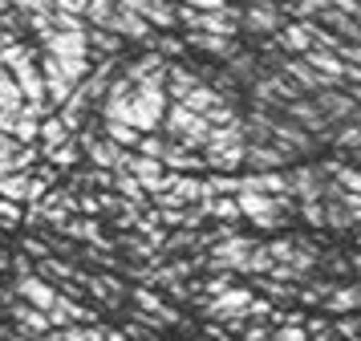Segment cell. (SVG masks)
I'll use <instances>...</instances> for the list:
<instances>
[{
    "mask_svg": "<svg viewBox=\"0 0 361 341\" xmlns=\"http://www.w3.org/2000/svg\"><path fill=\"white\" fill-rule=\"evenodd\" d=\"M41 78H45V94H49V106H66L69 94L78 90V81L94 69L90 57H53V53H41Z\"/></svg>",
    "mask_w": 361,
    "mask_h": 341,
    "instance_id": "cell-1",
    "label": "cell"
},
{
    "mask_svg": "<svg viewBox=\"0 0 361 341\" xmlns=\"http://www.w3.org/2000/svg\"><path fill=\"white\" fill-rule=\"evenodd\" d=\"M166 134V138H175V143L191 146V150H203V143H207V134H212V122L203 118V114H191L187 106H179V102H171L163 114V126H159Z\"/></svg>",
    "mask_w": 361,
    "mask_h": 341,
    "instance_id": "cell-2",
    "label": "cell"
},
{
    "mask_svg": "<svg viewBox=\"0 0 361 341\" xmlns=\"http://www.w3.org/2000/svg\"><path fill=\"white\" fill-rule=\"evenodd\" d=\"M312 106L321 110L329 126H341V122H353V114H357V102L353 94H345L341 85H333V90H321V94H312Z\"/></svg>",
    "mask_w": 361,
    "mask_h": 341,
    "instance_id": "cell-3",
    "label": "cell"
},
{
    "mask_svg": "<svg viewBox=\"0 0 361 341\" xmlns=\"http://www.w3.org/2000/svg\"><path fill=\"white\" fill-rule=\"evenodd\" d=\"M252 248H256V240H247V236H235V232L219 236L215 248H212V268H240V273H244Z\"/></svg>",
    "mask_w": 361,
    "mask_h": 341,
    "instance_id": "cell-4",
    "label": "cell"
},
{
    "mask_svg": "<svg viewBox=\"0 0 361 341\" xmlns=\"http://www.w3.org/2000/svg\"><path fill=\"white\" fill-rule=\"evenodd\" d=\"M41 53H53V57H90V29H82V32L49 29L41 37Z\"/></svg>",
    "mask_w": 361,
    "mask_h": 341,
    "instance_id": "cell-5",
    "label": "cell"
},
{
    "mask_svg": "<svg viewBox=\"0 0 361 341\" xmlns=\"http://www.w3.org/2000/svg\"><path fill=\"white\" fill-rule=\"evenodd\" d=\"M280 25H284V13H280L272 0H256L244 8V29L256 32V37H276Z\"/></svg>",
    "mask_w": 361,
    "mask_h": 341,
    "instance_id": "cell-6",
    "label": "cell"
},
{
    "mask_svg": "<svg viewBox=\"0 0 361 341\" xmlns=\"http://www.w3.org/2000/svg\"><path fill=\"white\" fill-rule=\"evenodd\" d=\"M183 45L199 49V53H207V57H219V61H228V57L240 53V41H235V37H215V32H195V29H187V41H183Z\"/></svg>",
    "mask_w": 361,
    "mask_h": 341,
    "instance_id": "cell-7",
    "label": "cell"
},
{
    "mask_svg": "<svg viewBox=\"0 0 361 341\" xmlns=\"http://www.w3.org/2000/svg\"><path fill=\"white\" fill-rule=\"evenodd\" d=\"M280 45V53H288V57H305L312 49V32H309V20H284L280 32L272 37Z\"/></svg>",
    "mask_w": 361,
    "mask_h": 341,
    "instance_id": "cell-8",
    "label": "cell"
},
{
    "mask_svg": "<svg viewBox=\"0 0 361 341\" xmlns=\"http://www.w3.org/2000/svg\"><path fill=\"white\" fill-rule=\"evenodd\" d=\"M110 32H118L122 41H138V45H150L154 41V29L138 13H130V8H118L114 20H110Z\"/></svg>",
    "mask_w": 361,
    "mask_h": 341,
    "instance_id": "cell-9",
    "label": "cell"
},
{
    "mask_svg": "<svg viewBox=\"0 0 361 341\" xmlns=\"http://www.w3.org/2000/svg\"><path fill=\"white\" fill-rule=\"evenodd\" d=\"M17 292L25 297V305H33V309H41V313H49L53 305H57V297L61 292L57 289H49L41 276H33V273H20V280H17Z\"/></svg>",
    "mask_w": 361,
    "mask_h": 341,
    "instance_id": "cell-10",
    "label": "cell"
},
{
    "mask_svg": "<svg viewBox=\"0 0 361 341\" xmlns=\"http://www.w3.org/2000/svg\"><path fill=\"white\" fill-rule=\"evenodd\" d=\"M247 305H252V292L247 289H231L228 285V289L207 305V313H212V317H231V321H235V317H247Z\"/></svg>",
    "mask_w": 361,
    "mask_h": 341,
    "instance_id": "cell-11",
    "label": "cell"
},
{
    "mask_svg": "<svg viewBox=\"0 0 361 341\" xmlns=\"http://www.w3.org/2000/svg\"><path fill=\"white\" fill-rule=\"evenodd\" d=\"M296 155H288V150H280L276 143H247L244 150V162L247 167H260V171H276V167H284V162H293Z\"/></svg>",
    "mask_w": 361,
    "mask_h": 341,
    "instance_id": "cell-12",
    "label": "cell"
},
{
    "mask_svg": "<svg viewBox=\"0 0 361 341\" xmlns=\"http://www.w3.org/2000/svg\"><path fill=\"white\" fill-rule=\"evenodd\" d=\"M219 102H228V97L219 94V90H212L207 81H199L195 90H187V94L179 97V106H187L191 114H203V118H207V114H212L215 106H219Z\"/></svg>",
    "mask_w": 361,
    "mask_h": 341,
    "instance_id": "cell-13",
    "label": "cell"
},
{
    "mask_svg": "<svg viewBox=\"0 0 361 341\" xmlns=\"http://www.w3.org/2000/svg\"><path fill=\"white\" fill-rule=\"evenodd\" d=\"M329 313H357L361 309V285H333L329 289V301H325Z\"/></svg>",
    "mask_w": 361,
    "mask_h": 341,
    "instance_id": "cell-14",
    "label": "cell"
},
{
    "mask_svg": "<svg viewBox=\"0 0 361 341\" xmlns=\"http://www.w3.org/2000/svg\"><path fill=\"white\" fill-rule=\"evenodd\" d=\"M17 325H20V333H29V337H45L53 329L49 313H41L33 305H17Z\"/></svg>",
    "mask_w": 361,
    "mask_h": 341,
    "instance_id": "cell-15",
    "label": "cell"
},
{
    "mask_svg": "<svg viewBox=\"0 0 361 341\" xmlns=\"http://www.w3.org/2000/svg\"><path fill=\"white\" fill-rule=\"evenodd\" d=\"M37 138H41L45 150H53V146H66L69 138H73V130H69L57 114H49V118H41V134H37Z\"/></svg>",
    "mask_w": 361,
    "mask_h": 341,
    "instance_id": "cell-16",
    "label": "cell"
},
{
    "mask_svg": "<svg viewBox=\"0 0 361 341\" xmlns=\"http://www.w3.org/2000/svg\"><path fill=\"white\" fill-rule=\"evenodd\" d=\"M102 130H106V138H110L114 146H122V150H134L138 138H142V130L126 126V122H106V118H102Z\"/></svg>",
    "mask_w": 361,
    "mask_h": 341,
    "instance_id": "cell-17",
    "label": "cell"
},
{
    "mask_svg": "<svg viewBox=\"0 0 361 341\" xmlns=\"http://www.w3.org/2000/svg\"><path fill=\"white\" fill-rule=\"evenodd\" d=\"M90 53H98V57H118L122 53V37L110 29H90Z\"/></svg>",
    "mask_w": 361,
    "mask_h": 341,
    "instance_id": "cell-18",
    "label": "cell"
},
{
    "mask_svg": "<svg viewBox=\"0 0 361 341\" xmlns=\"http://www.w3.org/2000/svg\"><path fill=\"white\" fill-rule=\"evenodd\" d=\"M134 301H138V305L147 309V313H154L159 321H179V313H175V309H166L159 292H150V289H138V292H134Z\"/></svg>",
    "mask_w": 361,
    "mask_h": 341,
    "instance_id": "cell-19",
    "label": "cell"
},
{
    "mask_svg": "<svg viewBox=\"0 0 361 341\" xmlns=\"http://www.w3.org/2000/svg\"><path fill=\"white\" fill-rule=\"evenodd\" d=\"M0 195H4V199H13V203H20V199H29V175H25V171H13V175H0Z\"/></svg>",
    "mask_w": 361,
    "mask_h": 341,
    "instance_id": "cell-20",
    "label": "cell"
},
{
    "mask_svg": "<svg viewBox=\"0 0 361 341\" xmlns=\"http://www.w3.org/2000/svg\"><path fill=\"white\" fill-rule=\"evenodd\" d=\"M114 13H118L114 0H90V4H85V20H90L94 29H110Z\"/></svg>",
    "mask_w": 361,
    "mask_h": 341,
    "instance_id": "cell-21",
    "label": "cell"
},
{
    "mask_svg": "<svg viewBox=\"0 0 361 341\" xmlns=\"http://www.w3.org/2000/svg\"><path fill=\"white\" fill-rule=\"evenodd\" d=\"M25 106V97H20V85L13 81V73H0V110L17 114Z\"/></svg>",
    "mask_w": 361,
    "mask_h": 341,
    "instance_id": "cell-22",
    "label": "cell"
},
{
    "mask_svg": "<svg viewBox=\"0 0 361 341\" xmlns=\"http://www.w3.org/2000/svg\"><path fill=\"white\" fill-rule=\"evenodd\" d=\"M333 146L361 150V126H357V122H341V126H333Z\"/></svg>",
    "mask_w": 361,
    "mask_h": 341,
    "instance_id": "cell-23",
    "label": "cell"
},
{
    "mask_svg": "<svg viewBox=\"0 0 361 341\" xmlns=\"http://www.w3.org/2000/svg\"><path fill=\"white\" fill-rule=\"evenodd\" d=\"M114 187H118L122 195H130L134 203H147V191H142V183H138L134 175H126V171H118V175H114Z\"/></svg>",
    "mask_w": 361,
    "mask_h": 341,
    "instance_id": "cell-24",
    "label": "cell"
},
{
    "mask_svg": "<svg viewBox=\"0 0 361 341\" xmlns=\"http://www.w3.org/2000/svg\"><path fill=\"white\" fill-rule=\"evenodd\" d=\"M163 146H166V134L154 130V134H142L134 150H138V155H147V159H163Z\"/></svg>",
    "mask_w": 361,
    "mask_h": 341,
    "instance_id": "cell-25",
    "label": "cell"
},
{
    "mask_svg": "<svg viewBox=\"0 0 361 341\" xmlns=\"http://www.w3.org/2000/svg\"><path fill=\"white\" fill-rule=\"evenodd\" d=\"M49 155L53 167H73L78 162V143H66V146H53V150H45Z\"/></svg>",
    "mask_w": 361,
    "mask_h": 341,
    "instance_id": "cell-26",
    "label": "cell"
},
{
    "mask_svg": "<svg viewBox=\"0 0 361 341\" xmlns=\"http://www.w3.org/2000/svg\"><path fill=\"white\" fill-rule=\"evenodd\" d=\"M268 341H309V329H300V325L284 321L280 329H272V333H268Z\"/></svg>",
    "mask_w": 361,
    "mask_h": 341,
    "instance_id": "cell-27",
    "label": "cell"
},
{
    "mask_svg": "<svg viewBox=\"0 0 361 341\" xmlns=\"http://www.w3.org/2000/svg\"><path fill=\"white\" fill-rule=\"evenodd\" d=\"M57 341H106V333H102V329H61V333H57Z\"/></svg>",
    "mask_w": 361,
    "mask_h": 341,
    "instance_id": "cell-28",
    "label": "cell"
},
{
    "mask_svg": "<svg viewBox=\"0 0 361 341\" xmlns=\"http://www.w3.org/2000/svg\"><path fill=\"white\" fill-rule=\"evenodd\" d=\"M260 289L268 292L272 301H293V297H296V289H288V285H280V280H268V276L260 280Z\"/></svg>",
    "mask_w": 361,
    "mask_h": 341,
    "instance_id": "cell-29",
    "label": "cell"
},
{
    "mask_svg": "<svg viewBox=\"0 0 361 341\" xmlns=\"http://www.w3.org/2000/svg\"><path fill=\"white\" fill-rule=\"evenodd\" d=\"M69 236H82V240H98V224H90V220H73V224H66Z\"/></svg>",
    "mask_w": 361,
    "mask_h": 341,
    "instance_id": "cell-30",
    "label": "cell"
},
{
    "mask_svg": "<svg viewBox=\"0 0 361 341\" xmlns=\"http://www.w3.org/2000/svg\"><path fill=\"white\" fill-rule=\"evenodd\" d=\"M357 329H361V325H357V317H349V313H341V321H337V333L353 341V337H357Z\"/></svg>",
    "mask_w": 361,
    "mask_h": 341,
    "instance_id": "cell-31",
    "label": "cell"
},
{
    "mask_svg": "<svg viewBox=\"0 0 361 341\" xmlns=\"http://www.w3.org/2000/svg\"><path fill=\"white\" fill-rule=\"evenodd\" d=\"M0 220H4V224H17L20 220V208L13 199H4V195H0Z\"/></svg>",
    "mask_w": 361,
    "mask_h": 341,
    "instance_id": "cell-32",
    "label": "cell"
},
{
    "mask_svg": "<svg viewBox=\"0 0 361 341\" xmlns=\"http://www.w3.org/2000/svg\"><path fill=\"white\" fill-rule=\"evenodd\" d=\"M85 4H90V0H53V8H61V13H73V16H85Z\"/></svg>",
    "mask_w": 361,
    "mask_h": 341,
    "instance_id": "cell-33",
    "label": "cell"
},
{
    "mask_svg": "<svg viewBox=\"0 0 361 341\" xmlns=\"http://www.w3.org/2000/svg\"><path fill=\"white\" fill-rule=\"evenodd\" d=\"M268 333H272L268 325H247V329H244V337H247V341H268Z\"/></svg>",
    "mask_w": 361,
    "mask_h": 341,
    "instance_id": "cell-34",
    "label": "cell"
},
{
    "mask_svg": "<svg viewBox=\"0 0 361 341\" xmlns=\"http://www.w3.org/2000/svg\"><path fill=\"white\" fill-rule=\"evenodd\" d=\"M349 94H353V102L361 106V85H349Z\"/></svg>",
    "mask_w": 361,
    "mask_h": 341,
    "instance_id": "cell-35",
    "label": "cell"
},
{
    "mask_svg": "<svg viewBox=\"0 0 361 341\" xmlns=\"http://www.w3.org/2000/svg\"><path fill=\"white\" fill-rule=\"evenodd\" d=\"M272 4H276V8H288V4H296V0H272Z\"/></svg>",
    "mask_w": 361,
    "mask_h": 341,
    "instance_id": "cell-36",
    "label": "cell"
},
{
    "mask_svg": "<svg viewBox=\"0 0 361 341\" xmlns=\"http://www.w3.org/2000/svg\"><path fill=\"white\" fill-rule=\"evenodd\" d=\"M349 264H353V268H357V276H361V256H353V260H349Z\"/></svg>",
    "mask_w": 361,
    "mask_h": 341,
    "instance_id": "cell-37",
    "label": "cell"
},
{
    "mask_svg": "<svg viewBox=\"0 0 361 341\" xmlns=\"http://www.w3.org/2000/svg\"><path fill=\"white\" fill-rule=\"evenodd\" d=\"M0 13H8V0H0Z\"/></svg>",
    "mask_w": 361,
    "mask_h": 341,
    "instance_id": "cell-38",
    "label": "cell"
},
{
    "mask_svg": "<svg viewBox=\"0 0 361 341\" xmlns=\"http://www.w3.org/2000/svg\"><path fill=\"white\" fill-rule=\"evenodd\" d=\"M41 4H45V8H53V0H41Z\"/></svg>",
    "mask_w": 361,
    "mask_h": 341,
    "instance_id": "cell-39",
    "label": "cell"
},
{
    "mask_svg": "<svg viewBox=\"0 0 361 341\" xmlns=\"http://www.w3.org/2000/svg\"><path fill=\"white\" fill-rule=\"evenodd\" d=\"M357 162H361V150H357Z\"/></svg>",
    "mask_w": 361,
    "mask_h": 341,
    "instance_id": "cell-40",
    "label": "cell"
},
{
    "mask_svg": "<svg viewBox=\"0 0 361 341\" xmlns=\"http://www.w3.org/2000/svg\"><path fill=\"white\" fill-rule=\"evenodd\" d=\"M357 4H361V0H357Z\"/></svg>",
    "mask_w": 361,
    "mask_h": 341,
    "instance_id": "cell-41",
    "label": "cell"
}]
</instances>
